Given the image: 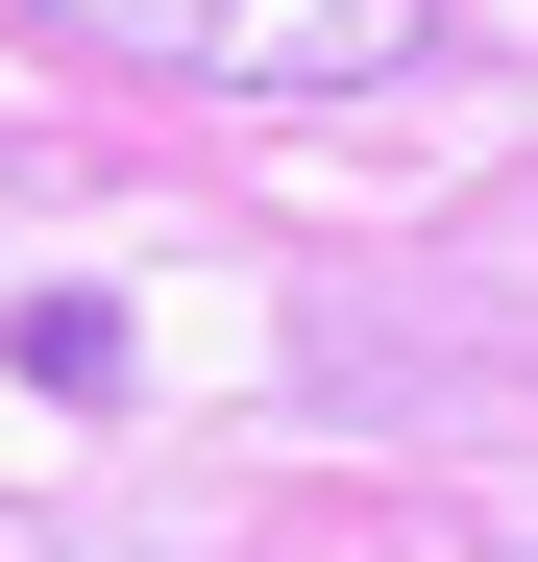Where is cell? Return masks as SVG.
I'll use <instances>...</instances> for the list:
<instances>
[{
  "instance_id": "1",
  "label": "cell",
  "mask_w": 538,
  "mask_h": 562,
  "mask_svg": "<svg viewBox=\"0 0 538 562\" xmlns=\"http://www.w3.org/2000/svg\"><path fill=\"white\" fill-rule=\"evenodd\" d=\"M25 25L123 49V74H197V99H392L440 49V0H25Z\"/></svg>"
}]
</instances>
